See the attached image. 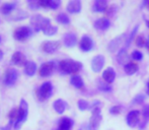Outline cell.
<instances>
[{"instance_id": "6da1fadb", "label": "cell", "mask_w": 149, "mask_h": 130, "mask_svg": "<svg viewBox=\"0 0 149 130\" xmlns=\"http://www.w3.org/2000/svg\"><path fill=\"white\" fill-rule=\"evenodd\" d=\"M82 67V64L78 61H74V60L67 59L62 60L59 63V68L65 74H74L79 72V70Z\"/></svg>"}, {"instance_id": "7a4b0ae2", "label": "cell", "mask_w": 149, "mask_h": 130, "mask_svg": "<svg viewBox=\"0 0 149 130\" xmlns=\"http://www.w3.org/2000/svg\"><path fill=\"white\" fill-rule=\"evenodd\" d=\"M100 103L95 102L91 106V118L89 121L88 128L89 130H97L100 123L102 121V114H100Z\"/></svg>"}, {"instance_id": "3957f363", "label": "cell", "mask_w": 149, "mask_h": 130, "mask_svg": "<svg viewBox=\"0 0 149 130\" xmlns=\"http://www.w3.org/2000/svg\"><path fill=\"white\" fill-rule=\"evenodd\" d=\"M31 24L35 32H40V31L44 32L48 27L51 26V20L47 17H44L43 15L36 14L31 17Z\"/></svg>"}, {"instance_id": "277c9868", "label": "cell", "mask_w": 149, "mask_h": 130, "mask_svg": "<svg viewBox=\"0 0 149 130\" xmlns=\"http://www.w3.org/2000/svg\"><path fill=\"white\" fill-rule=\"evenodd\" d=\"M52 94H53V87H52L51 82L47 81V82H44L38 89L37 97L40 101H46L51 98Z\"/></svg>"}, {"instance_id": "5b68a950", "label": "cell", "mask_w": 149, "mask_h": 130, "mask_svg": "<svg viewBox=\"0 0 149 130\" xmlns=\"http://www.w3.org/2000/svg\"><path fill=\"white\" fill-rule=\"evenodd\" d=\"M19 111H20V115L18 120L14 123V128L18 129L22 124L24 123V121L26 120V117H28V113H29V106L28 103L26 102V100H22L20 101V105H19Z\"/></svg>"}, {"instance_id": "8992f818", "label": "cell", "mask_w": 149, "mask_h": 130, "mask_svg": "<svg viewBox=\"0 0 149 130\" xmlns=\"http://www.w3.org/2000/svg\"><path fill=\"white\" fill-rule=\"evenodd\" d=\"M31 36V29L29 27H19L13 32V38L17 41H26Z\"/></svg>"}, {"instance_id": "52a82bcc", "label": "cell", "mask_w": 149, "mask_h": 130, "mask_svg": "<svg viewBox=\"0 0 149 130\" xmlns=\"http://www.w3.org/2000/svg\"><path fill=\"white\" fill-rule=\"evenodd\" d=\"M18 78V72L14 68H8L3 75V82L6 85H13Z\"/></svg>"}, {"instance_id": "ba28073f", "label": "cell", "mask_w": 149, "mask_h": 130, "mask_svg": "<svg viewBox=\"0 0 149 130\" xmlns=\"http://www.w3.org/2000/svg\"><path fill=\"white\" fill-rule=\"evenodd\" d=\"M56 69V64L54 61H48L45 62V63L42 64V66L40 67L39 69V74L41 75L42 77H47L50 76L54 73Z\"/></svg>"}, {"instance_id": "9c48e42d", "label": "cell", "mask_w": 149, "mask_h": 130, "mask_svg": "<svg viewBox=\"0 0 149 130\" xmlns=\"http://www.w3.org/2000/svg\"><path fill=\"white\" fill-rule=\"evenodd\" d=\"M127 39H128V36L126 35V34L117 37L116 39H114L113 41L110 42V44H109V50H110L111 52H113V53L118 51L120 48L122 47L123 44L127 43Z\"/></svg>"}, {"instance_id": "30bf717a", "label": "cell", "mask_w": 149, "mask_h": 130, "mask_svg": "<svg viewBox=\"0 0 149 130\" xmlns=\"http://www.w3.org/2000/svg\"><path fill=\"white\" fill-rule=\"evenodd\" d=\"M60 47H61V44L59 41H46L42 44L41 49L43 50L45 53L53 54V53H55Z\"/></svg>"}, {"instance_id": "8fae6325", "label": "cell", "mask_w": 149, "mask_h": 130, "mask_svg": "<svg viewBox=\"0 0 149 130\" xmlns=\"http://www.w3.org/2000/svg\"><path fill=\"white\" fill-rule=\"evenodd\" d=\"M104 65V57L102 55H96L91 61V69L94 72H100Z\"/></svg>"}, {"instance_id": "7c38bea8", "label": "cell", "mask_w": 149, "mask_h": 130, "mask_svg": "<svg viewBox=\"0 0 149 130\" xmlns=\"http://www.w3.org/2000/svg\"><path fill=\"white\" fill-rule=\"evenodd\" d=\"M139 116H140V112L137 110L129 112V114L127 115V124L130 127H135L139 123Z\"/></svg>"}, {"instance_id": "4fadbf2b", "label": "cell", "mask_w": 149, "mask_h": 130, "mask_svg": "<svg viewBox=\"0 0 149 130\" xmlns=\"http://www.w3.org/2000/svg\"><path fill=\"white\" fill-rule=\"evenodd\" d=\"M26 62V56L20 52H15L11 57V63L16 66H24Z\"/></svg>"}, {"instance_id": "5bb4252c", "label": "cell", "mask_w": 149, "mask_h": 130, "mask_svg": "<svg viewBox=\"0 0 149 130\" xmlns=\"http://www.w3.org/2000/svg\"><path fill=\"white\" fill-rule=\"evenodd\" d=\"M93 47V41L88 36H84L80 40V49L83 52H88Z\"/></svg>"}, {"instance_id": "9a60e30c", "label": "cell", "mask_w": 149, "mask_h": 130, "mask_svg": "<svg viewBox=\"0 0 149 130\" xmlns=\"http://www.w3.org/2000/svg\"><path fill=\"white\" fill-rule=\"evenodd\" d=\"M63 43L68 48L74 47L77 43V38H76V36H75V34H73V33L66 34V35L64 36V38H63Z\"/></svg>"}, {"instance_id": "2e32d148", "label": "cell", "mask_w": 149, "mask_h": 130, "mask_svg": "<svg viewBox=\"0 0 149 130\" xmlns=\"http://www.w3.org/2000/svg\"><path fill=\"white\" fill-rule=\"evenodd\" d=\"M67 11L70 13H78L81 10V2L79 0H72L67 4Z\"/></svg>"}, {"instance_id": "e0dca14e", "label": "cell", "mask_w": 149, "mask_h": 130, "mask_svg": "<svg viewBox=\"0 0 149 130\" xmlns=\"http://www.w3.org/2000/svg\"><path fill=\"white\" fill-rule=\"evenodd\" d=\"M94 28L98 31H106L110 28V20L108 18H98L94 22Z\"/></svg>"}, {"instance_id": "ac0fdd59", "label": "cell", "mask_w": 149, "mask_h": 130, "mask_svg": "<svg viewBox=\"0 0 149 130\" xmlns=\"http://www.w3.org/2000/svg\"><path fill=\"white\" fill-rule=\"evenodd\" d=\"M115 76H116V73H115L114 69L112 67H109L102 73V79L106 81L107 83H112L115 79Z\"/></svg>"}, {"instance_id": "d6986e66", "label": "cell", "mask_w": 149, "mask_h": 130, "mask_svg": "<svg viewBox=\"0 0 149 130\" xmlns=\"http://www.w3.org/2000/svg\"><path fill=\"white\" fill-rule=\"evenodd\" d=\"M72 126H73V121L70 118L65 117V118H62L60 120L57 130H71Z\"/></svg>"}, {"instance_id": "ffe728a7", "label": "cell", "mask_w": 149, "mask_h": 130, "mask_svg": "<svg viewBox=\"0 0 149 130\" xmlns=\"http://www.w3.org/2000/svg\"><path fill=\"white\" fill-rule=\"evenodd\" d=\"M53 107L58 114H63V113L65 112V110L67 109V103L65 102V101L59 99V100H56L55 102H54Z\"/></svg>"}, {"instance_id": "44dd1931", "label": "cell", "mask_w": 149, "mask_h": 130, "mask_svg": "<svg viewBox=\"0 0 149 130\" xmlns=\"http://www.w3.org/2000/svg\"><path fill=\"white\" fill-rule=\"evenodd\" d=\"M36 71H37V64L33 61H28L24 65V73L28 76H33L35 75Z\"/></svg>"}, {"instance_id": "7402d4cb", "label": "cell", "mask_w": 149, "mask_h": 130, "mask_svg": "<svg viewBox=\"0 0 149 130\" xmlns=\"http://www.w3.org/2000/svg\"><path fill=\"white\" fill-rule=\"evenodd\" d=\"M108 8V2L106 0H96L93 4L92 9L95 12H104Z\"/></svg>"}, {"instance_id": "603a6c76", "label": "cell", "mask_w": 149, "mask_h": 130, "mask_svg": "<svg viewBox=\"0 0 149 130\" xmlns=\"http://www.w3.org/2000/svg\"><path fill=\"white\" fill-rule=\"evenodd\" d=\"M124 69H125V72L127 73L128 75H133L137 72L138 65L136 63H133V62H128L127 64H125Z\"/></svg>"}, {"instance_id": "cb8c5ba5", "label": "cell", "mask_w": 149, "mask_h": 130, "mask_svg": "<svg viewBox=\"0 0 149 130\" xmlns=\"http://www.w3.org/2000/svg\"><path fill=\"white\" fill-rule=\"evenodd\" d=\"M70 82H71V85L74 87H76V89H81V87H83V80H82V78H81V76H79V75H76V74L73 75L70 79Z\"/></svg>"}, {"instance_id": "d4e9b609", "label": "cell", "mask_w": 149, "mask_h": 130, "mask_svg": "<svg viewBox=\"0 0 149 130\" xmlns=\"http://www.w3.org/2000/svg\"><path fill=\"white\" fill-rule=\"evenodd\" d=\"M15 5H16V3H13V2H11V3H4L3 5L1 6L0 10H1V12L3 14H9L10 12H12L14 10Z\"/></svg>"}, {"instance_id": "484cf974", "label": "cell", "mask_w": 149, "mask_h": 130, "mask_svg": "<svg viewBox=\"0 0 149 130\" xmlns=\"http://www.w3.org/2000/svg\"><path fill=\"white\" fill-rule=\"evenodd\" d=\"M19 115H20L19 108L12 109V110L9 112V114H8V118H9L10 122H14V123H15L16 121L18 120V118H19Z\"/></svg>"}, {"instance_id": "4316f807", "label": "cell", "mask_w": 149, "mask_h": 130, "mask_svg": "<svg viewBox=\"0 0 149 130\" xmlns=\"http://www.w3.org/2000/svg\"><path fill=\"white\" fill-rule=\"evenodd\" d=\"M56 20H57L58 22H60V24H68L69 22H70L69 16L67 15V14H65V13L58 14L57 17H56Z\"/></svg>"}, {"instance_id": "83f0119b", "label": "cell", "mask_w": 149, "mask_h": 130, "mask_svg": "<svg viewBox=\"0 0 149 130\" xmlns=\"http://www.w3.org/2000/svg\"><path fill=\"white\" fill-rule=\"evenodd\" d=\"M126 50H127L126 48H123L118 55V61L121 64H124L126 62V60H127L128 55H127V51H126Z\"/></svg>"}, {"instance_id": "f1b7e54d", "label": "cell", "mask_w": 149, "mask_h": 130, "mask_svg": "<svg viewBox=\"0 0 149 130\" xmlns=\"http://www.w3.org/2000/svg\"><path fill=\"white\" fill-rule=\"evenodd\" d=\"M58 32V28L57 27H55V26H50V27H48L47 29H46L45 31H44V34H45L46 36H54V35H56Z\"/></svg>"}, {"instance_id": "f546056e", "label": "cell", "mask_w": 149, "mask_h": 130, "mask_svg": "<svg viewBox=\"0 0 149 130\" xmlns=\"http://www.w3.org/2000/svg\"><path fill=\"white\" fill-rule=\"evenodd\" d=\"M146 42H147V40H146L145 38H144V36H142V35L138 36L135 40V43L138 47H144V46H146Z\"/></svg>"}, {"instance_id": "4dcf8cb0", "label": "cell", "mask_w": 149, "mask_h": 130, "mask_svg": "<svg viewBox=\"0 0 149 130\" xmlns=\"http://www.w3.org/2000/svg\"><path fill=\"white\" fill-rule=\"evenodd\" d=\"M138 29H139V26H136L135 28H134V30L131 32V34L129 35V37H128V39H127V43H126V49H127V48L129 47L130 44H131V42H132V40H133L134 36H135L136 33L138 32Z\"/></svg>"}, {"instance_id": "1f68e13d", "label": "cell", "mask_w": 149, "mask_h": 130, "mask_svg": "<svg viewBox=\"0 0 149 130\" xmlns=\"http://www.w3.org/2000/svg\"><path fill=\"white\" fill-rule=\"evenodd\" d=\"M77 105H78V109L80 111H85V110H87V109H89L88 102H86L85 100H79Z\"/></svg>"}, {"instance_id": "d6a6232c", "label": "cell", "mask_w": 149, "mask_h": 130, "mask_svg": "<svg viewBox=\"0 0 149 130\" xmlns=\"http://www.w3.org/2000/svg\"><path fill=\"white\" fill-rule=\"evenodd\" d=\"M60 4H61V2L59 0H50L49 8H51V9H57L60 6Z\"/></svg>"}, {"instance_id": "836d02e7", "label": "cell", "mask_w": 149, "mask_h": 130, "mask_svg": "<svg viewBox=\"0 0 149 130\" xmlns=\"http://www.w3.org/2000/svg\"><path fill=\"white\" fill-rule=\"evenodd\" d=\"M132 58H133L134 60L140 61V60L143 59V54H142L140 51H134L133 53H132Z\"/></svg>"}, {"instance_id": "e575fe53", "label": "cell", "mask_w": 149, "mask_h": 130, "mask_svg": "<svg viewBox=\"0 0 149 130\" xmlns=\"http://www.w3.org/2000/svg\"><path fill=\"white\" fill-rule=\"evenodd\" d=\"M28 5L31 9L33 10H36L40 7V4H39V1H35V0H31V1H28Z\"/></svg>"}, {"instance_id": "d590c367", "label": "cell", "mask_w": 149, "mask_h": 130, "mask_svg": "<svg viewBox=\"0 0 149 130\" xmlns=\"http://www.w3.org/2000/svg\"><path fill=\"white\" fill-rule=\"evenodd\" d=\"M110 112L112 115H119L120 112H121V107L120 106H113L112 108L110 109Z\"/></svg>"}, {"instance_id": "8d00e7d4", "label": "cell", "mask_w": 149, "mask_h": 130, "mask_svg": "<svg viewBox=\"0 0 149 130\" xmlns=\"http://www.w3.org/2000/svg\"><path fill=\"white\" fill-rule=\"evenodd\" d=\"M143 116L144 118H145V120H147V119H149V105L146 107H144L143 109Z\"/></svg>"}, {"instance_id": "74e56055", "label": "cell", "mask_w": 149, "mask_h": 130, "mask_svg": "<svg viewBox=\"0 0 149 130\" xmlns=\"http://www.w3.org/2000/svg\"><path fill=\"white\" fill-rule=\"evenodd\" d=\"M144 101V96L143 95H138L137 97L134 99L133 102L134 103H137V104H140V103H142Z\"/></svg>"}, {"instance_id": "f35d334b", "label": "cell", "mask_w": 149, "mask_h": 130, "mask_svg": "<svg viewBox=\"0 0 149 130\" xmlns=\"http://www.w3.org/2000/svg\"><path fill=\"white\" fill-rule=\"evenodd\" d=\"M2 58H3V52L0 50V61L2 60Z\"/></svg>"}, {"instance_id": "ab89813d", "label": "cell", "mask_w": 149, "mask_h": 130, "mask_svg": "<svg viewBox=\"0 0 149 130\" xmlns=\"http://www.w3.org/2000/svg\"><path fill=\"white\" fill-rule=\"evenodd\" d=\"M146 47H147V49H149V38H148L147 42H146Z\"/></svg>"}, {"instance_id": "60d3db41", "label": "cell", "mask_w": 149, "mask_h": 130, "mask_svg": "<svg viewBox=\"0 0 149 130\" xmlns=\"http://www.w3.org/2000/svg\"><path fill=\"white\" fill-rule=\"evenodd\" d=\"M146 92H147V94L149 95V81L147 82V89H146Z\"/></svg>"}, {"instance_id": "b9f144b4", "label": "cell", "mask_w": 149, "mask_h": 130, "mask_svg": "<svg viewBox=\"0 0 149 130\" xmlns=\"http://www.w3.org/2000/svg\"><path fill=\"white\" fill-rule=\"evenodd\" d=\"M146 7H147V9L149 10V1H147V2H146Z\"/></svg>"}, {"instance_id": "7bdbcfd3", "label": "cell", "mask_w": 149, "mask_h": 130, "mask_svg": "<svg viewBox=\"0 0 149 130\" xmlns=\"http://www.w3.org/2000/svg\"><path fill=\"white\" fill-rule=\"evenodd\" d=\"M146 26H147V28H149V20L146 22Z\"/></svg>"}, {"instance_id": "ee69618b", "label": "cell", "mask_w": 149, "mask_h": 130, "mask_svg": "<svg viewBox=\"0 0 149 130\" xmlns=\"http://www.w3.org/2000/svg\"><path fill=\"white\" fill-rule=\"evenodd\" d=\"M0 42H1V37H0Z\"/></svg>"}]
</instances>
